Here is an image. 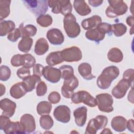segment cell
Wrapping results in <instances>:
<instances>
[{"label":"cell","mask_w":134,"mask_h":134,"mask_svg":"<svg viewBox=\"0 0 134 134\" xmlns=\"http://www.w3.org/2000/svg\"><path fill=\"white\" fill-rule=\"evenodd\" d=\"M109 5L105 13L108 18H115L125 14L128 10V6L122 0L108 1Z\"/></svg>","instance_id":"cell-3"},{"label":"cell","mask_w":134,"mask_h":134,"mask_svg":"<svg viewBox=\"0 0 134 134\" xmlns=\"http://www.w3.org/2000/svg\"><path fill=\"white\" fill-rule=\"evenodd\" d=\"M32 43L33 40L31 38L23 37L18 43V49L24 53H27L31 49Z\"/></svg>","instance_id":"cell-31"},{"label":"cell","mask_w":134,"mask_h":134,"mask_svg":"<svg viewBox=\"0 0 134 134\" xmlns=\"http://www.w3.org/2000/svg\"><path fill=\"white\" fill-rule=\"evenodd\" d=\"M131 91L129 92V94H128V100L129 102H131V103H133V93L131 94Z\"/></svg>","instance_id":"cell-52"},{"label":"cell","mask_w":134,"mask_h":134,"mask_svg":"<svg viewBox=\"0 0 134 134\" xmlns=\"http://www.w3.org/2000/svg\"><path fill=\"white\" fill-rule=\"evenodd\" d=\"M23 130L26 133H31L36 130V123L34 117L29 114L23 115L20 120Z\"/></svg>","instance_id":"cell-14"},{"label":"cell","mask_w":134,"mask_h":134,"mask_svg":"<svg viewBox=\"0 0 134 134\" xmlns=\"http://www.w3.org/2000/svg\"><path fill=\"white\" fill-rule=\"evenodd\" d=\"M63 27L66 35L69 38H75L81 32L80 26L76 22V19L74 15L71 13L64 16Z\"/></svg>","instance_id":"cell-2"},{"label":"cell","mask_w":134,"mask_h":134,"mask_svg":"<svg viewBox=\"0 0 134 134\" xmlns=\"http://www.w3.org/2000/svg\"><path fill=\"white\" fill-rule=\"evenodd\" d=\"M134 76V70L132 69H129L125 71L123 73L122 79L127 80L133 84Z\"/></svg>","instance_id":"cell-46"},{"label":"cell","mask_w":134,"mask_h":134,"mask_svg":"<svg viewBox=\"0 0 134 134\" xmlns=\"http://www.w3.org/2000/svg\"><path fill=\"white\" fill-rule=\"evenodd\" d=\"M52 109L51 104L47 101H42L37 106V111L39 115L49 114Z\"/></svg>","instance_id":"cell-33"},{"label":"cell","mask_w":134,"mask_h":134,"mask_svg":"<svg viewBox=\"0 0 134 134\" xmlns=\"http://www.w3.org/2000/svg\"><path fill=\"white\" fill-rule=\"evenodd\" d=\"M1 96H2L5 93V87L2 84H1Z\"/></svg>","instance_id":"cell-53"},{"label":"cell","mask_w":134,"mask_h":134,"mask_svg":"<svg viewBox=\"0 0 134 134\" xmlns=\"http://www.w3.org/2000/svg\"><path fill=\"white\" fill-rule=\"evenodd\" d=\"M119 75V69L115 66L111 65L105 68L97 79V85L102 90L108 88L111 82Z\"/></svg>","instance_id":"cell-1"},{"label":"cell","mask_w":134,"mask_h":134,"mask_svg":"<svg viewBox=\"0 0 134 134\" xmlns=\"http://www.w3.org/2000/svg\"><path fill=\"white\" fill-rule=\"evenodd\" d=\"M49 49V44L46 39L41 38L37 40L34 51L38 55H42L46 53Z\"/></svg>","instance_id":"cell-26"},{"label":"cell","mask_w":134,"mask_h":134,"mask_svg":"<svg viewBox=\"0 0 134 134\" xmlns=\"http://www.w3.org/2000/svg\"><path fill=\"white\" fill-rule=\"evenodd\" d=\"M17 75L21 79H24L25 78L30 75V71L29 68L25 66H23L19 68L17 71Z\"/></svg>","instance_id":"cell-44"},{"label":"cell","mask_w":134,"mask_h":134,"mask_svg":"<svg viewBox=\"0 0 134 134\" xmlns=\"http://www.w3.org/2000/svg\"><path fill=\"white\" fill-rule=\"evenodd\" d=\"M43 76L48 81L55 83L60 80L61 78V72L59 69L48 65L44 68Z\"/></svg>","instance_id":"cell-13"},{"label":"cell","mask_w":134,"mask_h":134,"mask_svg":"<svg viewBox=\"0 0 134 134\" xmlns=\"http://www.w3.org/2000/svg\"><path fill=\"white\" fill-rule=\"evenodd\" d=\"M79 82L76 77L73 75L64 80L61 87V93L65 98H70L74 94V91L79 86Z\"/></svg>","instance_id":"cell-9"},{"label":"cell","mask_w":134,"mask_h":134,"mask_svg":"<svg viewBox=\"0 0 134 134\" xmlns=\"http://www.w3.org/2000/svg\"><path fill=\"white\" fill-rule=\"evenodd\" d=\"M108 123V119L104 115H98L91 119L86 128L85 134H95L99 129L105 128Z\"/></svg>","instance_id":"cell-6"},{"label":"cell","mask_w":134,"mask_h":134,"mask_svg":"<svg viewBox=\"0 0 134 134\" xmlns=\"http://www.w3.org/2000/svg\"><path fill=\"white\" fill-rule=\"evenodd\" d=\"M97 105L99 110L103 112L110 113L113 111V99L112 96L108 93H102L96 96Z\"/></svg>","instance_id":"cell-8"},{"label":"cell","mask_w":134,"mask_h":134,"mask_svg":"<svg viewBox=\"0 0 134 134\" xmlns=\"http://www.w3.org/2000/svg\"><path fill=\"white\" fill-rule=\"evenodd\" d=\"M47 38L49 41L53 45H60L64 40V37L62 31L57 28H51L47 31Z\"/></svg>","instance_id":"cell-16"},{"label":"cell","mask_w":134,"mask_h":134,"mask_svg":"<svg viewBox=\"0 0 134 134\" xmlns=\"http://www.w3.org/2000/svg\"><path fill=\"white\" fill-rule=\"evenodd\" d=\"M36 59L31 54H23V66L31 68L35 65Z\"/></svg>","instance_id":"cell-38"},{"label":"cell","mask_w":134,"mask_h":134,"mask_svg":"<svg viewBox=\"0 0 134 134\" xmlns=\"http://www.w3.org/2000/svg\"><path fill=\"white\" fill-rule=\"evenodd\" d=\"M53 116L58 121L62 123H68L71 119V110L66 105H60L54 110Z\"/></svg>","instance_id":"cell-12"},{"label":"cell","mask_w":134,"mask_h":134,"mask_svg":"<svg viewBox=\"0 0 134 134\" xmlns=\"http://www.w3.org/2000/svg\"><path fill=\"white\" fill-rule=\"evenodd\" d=\"M127 119L122 116H115L111 121V127L117 132H122L127 128Z\"/></svg>","instance_id":"cell-18"},{"label":"cell","mask_w":134,"mask_h":134,"mask_svg":"<svg viewBox=\"0 0 134 134\" xmlns=\"http://www.w3.org/2000/svg\"><path fill=\"white\" fill-rule=\"evenodd\" d=\"M20 37H21V33L19 27L15 28L14 30L9 33L7 36L8 40L13 42H16Z\"/></svg>","instance_id":"cell-41"},{"label":"cell","mask_w":134,"mask_h":134,"mask_svg":"<svg viewBox=\"0 0 134 134\" xmlns=\"http://www.w3.org/2000/svg\"><path fill=\"white\" fill-rule=\"evenodd\" d=\"M71 98L72 103L75 104L83 103L91 107H94L97 104L96 98L85 91H80L74 93Z\"/></svg>","instance_id":"cell-5"},{"label":"cell","mask_w":134,"mask_h":134,"mask_svg":"<svg viewBox=\"0 0 134 134\" xmlns=\"http://www.w3.org/2000/svg\"><path fill=\"white\" fill-rule=\"evenodd\" d=\"M96 28L102 33L106 34H107L108 35H110L112 32V28L111 25L107 23H99L97 26Z\"/></svg>","instance_id":"cell-40"},{"label":"cell","mask_w":134,"mask_h":134,"mask_svg":"<svg viewBox=\"0 0 134 134\" xmlns=\"http://www.w3.org/2000/svg\"><path fill=\"white\" fill-rule=\"evenodd\" d=\"M126 23L128 26L133 27V16H129L126 19Z\"/></svg>","instance_id":"cell-51"},{"label":"cell","mask_w":134,"mask_h":134,"mask_svg":"<svg viewBox=\"0 0 134 134\" xmlns=\"http://www.w3.org/2000/svg\"><path fill=\"white\" fill-rule=\"evenodd\" d=\"M112 32L116 37H121L127 32L126 26L123 23H117L111 25Z\"/></svg>","instance_id":"cell-35"},{"label":"cell","mask_w":134,"mask_h":134,"mask_svg":"<svg viewBox=\"0 0 134 134\" xmlns=\"http://www.w3.org/2000/svg\"><path fill=\"white\" fill-rule=\"evenodd\" d=\"M107 58L112 62L119 63L121 62L123 59V53L119 49L113 48L108 52Z\"/></svg>","instance_id":"cell-29"},{"label":"cell","mask_w":134,"mask_h":134,"mask_svg":"<svg viewBox=\"0 0 134 134\" xmlns=\"http://www.w3.org/2000/svg\"><path fill=\"white\" fill-rule=\"evenodd\" d=\"M88 2L89 4L93 7H98L103 3V1L102 0H89Z\"/></svg>","instance_id":"cell-49"},{"label":"cell","mask_w":134,"mask_h":134,"mask_svg":"<svg viewBox=\"0 0 134 134\" xmlns=\"http://www.w3.org/2000/svg\"><path fill=\"white\" fill-rule=\"evenodd\" d=\"M111 133V131L108 128H105L102 132H101V133Z\"/></svg>","instance_id":"cell-54"},{"label":"cell","mask_w":134,"mask_h":134,"mask_svg":"<svg viewBox=\"0 0 134 134\" xmlns=\"http://www.w3.org/2000/svg\"><path fill=\"white\" fill-rule=\"evenodd\" d=\"M59 70L61 72V77L64 80L74 75V70L71 65H63L60 67Z\"/></svg>","instance_id":"cell-37"},{"label":"cell","mask_w":134,"mask_h":134,"mask_svg":"<svg viewBox=\"0 0 134 134\" xmlns=\"http://www.w3.org/2000/svg\"><path fill=\"white\" fill-rule=\"evenodd\" d=\"M11 65L13 66H23V55L17 54L13 56L10 60Z\"/></svg>","instance_id":"cell-42"},{"label":"cell","mask_w":134,"mask_h":134,"mask_svg":"<svg viewBox=\"0 0 134 134\" xmlns=\"http://www.w3.org/2000/svg\"><path fill=\"white\" fill-rule=\"evenodd\" d=\"M40 82H41L40 77L34 74L25 78L23 81V83L27 92H31L35 89L36 83H39Z\"/></svg>","instance_id":"cell-24"},{"label":"cell","mask_w":134,"mask_h":134,"mask_svg":"<svg viewBox=\"0 0 134 134\" xmlns=\"http://www.w3.org/2000/svg\"><path fill=\"white\" fill-rule=\"evenodd\" d=\"M131 86L132 87V84L131 82L122 79L120 80L118 84L113 88L111 94L116 98H122L125 96L128 90Z\"/></svg>","instance_id":"cell-11"},{"label":"cell","mask_w":134,"mask_h":134,"mask_svg":"<svg viewBox=\"0 0 134 134\" xmlns=\"http://www.w3.org/2000/svg\"><path fill=\"white\" fill-rule=\"evenodd\" d=\"M73 7L76 12L82 16H86L91 13V9L85 1H74L73 2Z\"/></svg>","instance_id":"cell-20"},{"label":"cell","mask_w":134,"mask_h":134,"mask_svg":"<svg viewBox=\"0 0 134 134\" xmlns=\"http://www.w3.org/2000/svg\"><path fill=\"white\" fill-rule=\"evenodd\" d=\"M27 93L23 83L18 82L13 85L10 89V94L15 99H19Z\"/></svg>","instance_id":"cell-19"},{"label":"cell","mask_w":134,"mask_h":134,"mask_svg":"<svg viewBox=\"0 0 134 134\" xmlns=\"http://www.w3.org/2000/svg\"><path fill=\"white\" fill-rule=\"evenodd\" d=\"M78 71L82 77L86 80H91L95 78L92 73V66L87 62L80 64L78 66Z\"/></svg>","instance_id":"cell-21"},{"label":"cell","mask_w":134,"mask_h":134,"mask_svg":"<svg viewBox=\"0 0 134 134\" xmlns=\"http://www.w3.org/2000/svg\"><path fill=\"white\" fill-rule=\"evenodd\" d=\"M47 91V86L43 81L40 82L36 87V94L38 96H42Z\"/></svg>","instance_id":"cell-43"},{"label":"cell","mask_w":134,"mask_h":134,"mask_svg":"<svg viewBox=\"0 0 134 134\" xmlns=\"http://www.w3.org/2000/svg\"><path fill=\"white\" fill-rule=\"evenodd\" d=\"M10 69L6 65H1L0 67V80L6 81L10 78Z\"/></svg>","instance_id":"cell-39"},{"label":"cell","mask_w":134,"mask_h":134,"mask_svg":"<svg viewBox=\"0 0 134 134\" xmlns=\"http://www.w3.org/2000/svg\"><path fill=\"white\" fill-rule=\"evenodd\" d=\"M47 63L50 66H54L63 62L61 51H55L50 53L46 59Z\"/></svg>","instance_id":"cell-28"},{"label":"cell","mask_w":134,"mask_h":134,"mask_svg":"<svg viewBox=\"0 0 134 134\" xmlns=\"http://www.w3.org/2000/svg\"><path fill=\"white\" fill-rule=\"evenodd\" d=\"M105 36V34L100 32L96 27L88 30L85 33V37L87 39L98 43L103 40Z\"/></svg>","instance_id":"cell-25"},{"label":"cell","mask_w":134,"mask_h":134,"mask_svg":"<svg viewBox=\"0 0 134 134\" xmlns=\"http://www.w3.org/2000/svg\"><path fill=\"white\" fill-rule=\"evenodd\" d=\"M48 5L52 8L53 13H61L64 16L72 10V6L69 0H49L48 1Z\"/></svg>","instance_id":"cell-4"},{"label":"cell","mask_w":134,"mask_h":134,"mask_svg":"<svg viewBox=\"0 0 134 134\" xmlns=\"http://www.w3.org/2000/svg\"><path fill=\"white\" fill-rule=\"evenodd\" d=\"M44 66L40 64H36L33 66V74L41 76L43 75Z\"/></svg>","instance_id":"cell-47"},{"label":"cell","mask_w":134,"mask_h":134,"mask_svg":"<svg viewBox=\"0 0 134 134\" xmlns=\"http://www.w3.org/2000/svg\"><path fill=\"white\" fill-rule=\"evenodd\" d=\"M40 127L44 130H49L53 126V120L48 114L41 115L39 119Z\"/></svg>","instance_id":"cell-34"},{"label":"cell","mask_w":134,"mask_h":134,"mask_svg":"<svg viewBox=\"0 0 134 134\" xmlns=\"http://www.w3.org/2000/svg\"><path fill=\"white\" fill-rule=\"evenodd\" d=\"M0 107L3 110L2 115L10 118L14 115L15 112L16 104L10 99L5 98L1 99Z\"/></svg>","instance_id":"cell-15"},{"label":"cell","mask_w":134,"mask_h":134,"mask_svg":"<svg viewBox=\"0 0 134 134\" xmlns=\"http://www.w3.org/2000/svg\"><path fill=\"white\" fill-rule=\"evenodd\" d=\"M26 7L35 16L44 15L47 12L48 1H23Z\"/></svg>","instance_id":"cell-7"},{"label":"cell","mask_w":134,"mask_h":134,"mask_svg":"<svg viewBox=\"0 0 134 134\" xmlns=\"http://www.w3.org/2000/svg\"><path fill=\"white\" fill-rule=\"evenodd\" d=\"M11 120L9 119V117L1 115L0 116V129H1V130H3L4 127Z\"/></svg>","instance_id":"cell-48"},{"label":"cell","mask_w":134,"mask_h":134,"mask_svg":"<svg viewBox=\"0 0 134 134\" xmlns=\"http://www.w3.org/2000/svg\"><path fill=\"white\" fill-rule=\"evenodd\" d=\"M87 109L85 106H81L75 109L73 111L75 122L79 127H83L87 119Z\"/></svg>","instance_id":"cell-17"},{"label":"cell","mask_w":134,"mask_h":134,"mask_svg":"<svg viewBox=\"0 0 134 134\" xmlns=\"http://www.w3.org/2000/svg\"><path fill=\"white\" fill-rule=\"evenodd\" d=\"M19 28L21 33V37H31L34 36L37 31V28L32 25H27L24 26V23L20 24Z\"/></svg>","instance_id":"cell-30"},{"label":"cell","mask_w":134,"mask_h":134,"mask_svg":"<svg viewBox=\"0 0 134 134\" xmlns=\"http://www.w3.org/2000/svg\"><path fill=\"white\" fill-rule=\"evenodd\" d=\"M102 22V18L99 16L93 15V16L83 20L81 23L82 28L85 30L93 29Z\"/></svg>","instance_id":"cell-23"},{"label":"cell","mask_w":134,"mask_h":134,"mask_svg":"<svg viewBox=\"0 0 134 134\" xmlns=\"http://www.w3.org/2000/svg\"><path fill=\"white\" fill-rule=\"evenodd\" d=\"M15 29V24L12 20H2L0 23V36H5Z\"/></svg>","instance_id":"cell-27"},{"label":"cell","mask_w":134,"mask_h":134,"mask_svg":"<svg viewBox=\"0 0 134 134\" xmlns=\"http://www.w3.org/2000/svg\"><path fill=\"white\" fill-rule=\"evenodd\" d=\"M61 52L63 61L77 62L82 58V53L81 49L75 46L64 49Z\"/></svg>","instance_id":"cell-10"},{"label":"cell","mask_w":134,"mask_h":134,"mask_svg":"<svg viewBox=\"0 0 134 134\" xmlns=\"http://www.w3.org/2000/svg\"><path fill=\"white\" fill-rule=\"evenodd\" d=\"M48 99L51 104H57L60 102L61 99V96L58 92L53 91L49 94Z\"/></svg>","instance_id":"cell-45"},{"label":"cell","mask_w":134,"mask_h":134,"mask_svg":"<svg viewBox=\"0 0 134 134\" xmlns=\"http://www.w3.org/2000/svg\"><path fill=\"white\" fill-rule=\"evenodd\" d=\"M127 128L129 131L133 132V119H131L127 121Z\"/></svg>","instance_id":"cell-50"},{"label":"cell","mask_w":134,"mask_h":134,"mask_svg":"<svg viewBox=\"0 0 134 134\" xmlns=\"http://www.w3.org/2000/svg\"><path fill=\"white\" fill-rule=\"evenodd\" d=\"M11 1L8 0L0 1V20L7 18L10 14V5Z\"/></svg>","instance_id":"cell-32"},{"label":"cell","mask_w":134,"mask_h":134,"mask_svg":"<svg viewBox=\"0 0 134 134\" xmlns=\"http://www.w3.org/2000/svg\"><path fill=\"white\" fill-rule=\"evenodd\" d=\"M6 134L25 133L20 122L18 121H9L3 129Z\"/></svg>","instance_id":"cell-22"},{"label":"cell","mask_w":134,"mask_h":134,"mask_svg":"<svg viewBox=\"0 0 134 134\" xmlns=\"http://www.w3.org/2000/svg\"><path fill=\"white\" fill-rule=\"evenodd\" d=\"M37 23L42 27H47L50 26L53 21L52 17L49 14L41 15L36 19Z\"/></svg>","instance_id":"cell-36"}]
</instances>
